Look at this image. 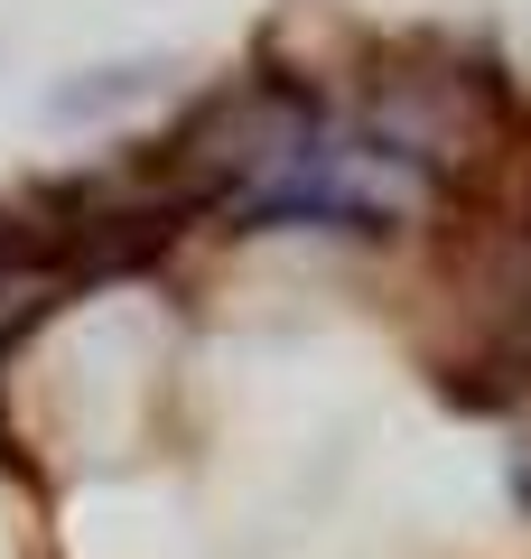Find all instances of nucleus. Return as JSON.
<instances>
[{
    "instance_id": "f257e3e1",
    "label": "nucleus",
    "mask_w": 531,
    "mask_h": 559,
    "mask_svg": "<svg viewBox=\"0 0 531 559\" xmlns=\"http://www.w3.org/2000/svg\"><path fill=\"white\" fill-rule=\"evenodd\" d=\"M168 84H177L168 57H113V66H84V75H66L57 94H47V112H57V121H103V112H121V103L168 94Z\"/></svg>"
}]
</instances>
